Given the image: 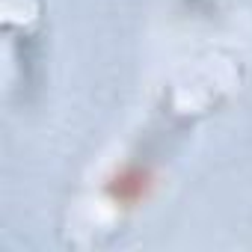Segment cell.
Returning <instances> with one entry per match:
<instances>
[{"instance_id":"1","label":"cell","mask_w":252,"mask_h":252,"mask_svg":"<svg viewBox=\"0 0 252 252\" xmlns=\"http://www.w3.org/2000/svg\"><path fill=\"white\" fill-rule=\"evenodd\" d=\"M152 184H155V178L146 166L125 163L107 178V196H110V202H116L122 208H134V205H143L149 199Z\"/></svg>"}]
</instances>
